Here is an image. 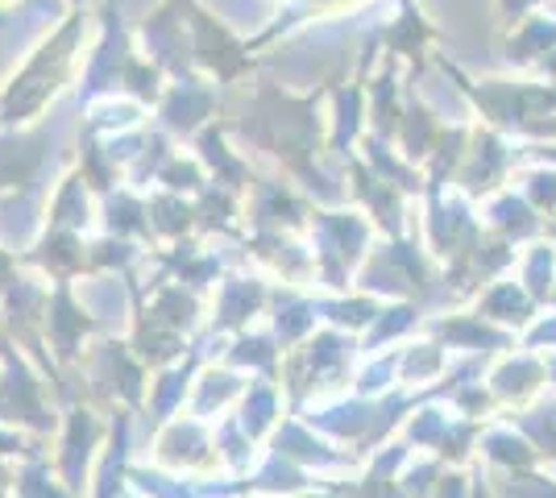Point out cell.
Wrapping results in <instances>:
<instances>
[{"label": "cell", "instance_id": "6da1fadb", "mask_svg": "<svg viewBox=\"0 0 556 498\" xmlns=\"http://www.w3.org/2000/svg\"><path fill=\"white\" fill-rule=\"evenodd\" d=\"M84 17H88V9H71L67 17L34 47L25 72L17 75L13 88H9V104H13V108L29 113V108H38V104L59 88V79L67 75V67L75 63L79 47H84Z\"/></svg>", "mask_w": 556, "mask_h": 498}, {"label": "cell", "instance_id": "7a4b0ae2", "mask_svg": "<svg viewBox=\"0 0 556 498\" xmlns=\"http://www.w3.org/2000/svg\"><path fill=\"white\" fill-rule=\"evenodd\" d=\"M71 9H88V4H92V0H67Z\"/></svg>", "mask_w": 556, "mask_h": 498}, {"label": "cell", "instance_id": "3957f363", "mask_svg": "<svg viewBox=\"0 0 556 498\" xmlns=\"http://www.w3.org/2000/svg\"><path fill=\"white\" fill-rule=\"evenodd\" d=\"M13 4H25V0H0V9H13Z\"/></svg>", "mask_w": 556, "mask_h": 498}]
</instances>
